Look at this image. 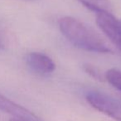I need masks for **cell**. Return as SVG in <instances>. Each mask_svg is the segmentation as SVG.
<instances>
[{"mask_svg": "<svg viewBox=\"0 0 121 121\" xmlns=\"http://www.w3.org/2000/svg\"><path fill=\"white\" fill-rule=\"evenodd\" d=\"M105 79L113 87L121 92V71L116 68H111L105 73Z\"/></svg>", "mask_w": 121, "mask_h": 121, "instance_id": "52a82bcc", "label": "cell"}, {"mask_svg": "<svg viewBox=\"0 0 121 121\" xmlns=\"http://www.w3.org/2000/svg\"><path fill=\"white\" fill-rule=\"evenodd\" d=\"M0 110L13 116L14 119H20L22 121H43L41 118L31 112L30 110L8 99L1 94H0Z\"/></svg>", "mask_w": 121, "mask_h": 121, "instance_id": "5b68a950", "label": "cell"}, {"mask_svg": "<svg viewBox=\"0 0 121 121\" xmlns=\"http://www.w3.org/2000/svg\"><path fill=\"white\" fill-rule=\"evenodd\" d=\"M2 47V40H1V37H0V47Z\"/></svg>", "mask_w": 121, "mask_h": 121, "instance_id": "9c48e42d", "label": "cell"}, {"mask_svg": "<svg viewBox=\"0 0 121 121\" xmlns=\"http://www.w3.org/2000/svg\"><path fill=\"white\" fill-rule=\"evenodd\" d=\"M86 99L98 111L115 120L121 121V99L99 91H89Z\"/></svg>", "mask_w": 121, "mask_h": 121, "instance_id": "7a4b0ae2", "label": "cell"}, {"mask_svg": "<svg viewBox=\"0 0 121 121\" xmlns=\"http://www.w3.org/2000/svg\"><path fill=\"white\" fill-rule=\"evenodd\" d=\"M82 5H84L88 9L99 13H110L111 5L109 0H78Z\"/></svg>", "mask_w": 121, "mask_h": 121, "instance_id": "8992f818", "label": "cell"}, {"mask_svg": "<svg viewBox=\"0 0 121 121\" xmlns=\"http://www.w3.org/2000/svg\"><path fill=\"white\" fill-rule=\"evenodd\" d=\"M96 23L108 39L121 52V20L110 13L96 14Z\"/></svg>", "mask_w": 121, "mask_h": 121, "instance_id": "3957f363", "label": "cell"}, {"mask_svg": "<svg viewBox=\"0 0 121 121\" xmlns=\"http://www.w3.org/2000/svg\"><path fill=\"white\" fill-rule=\"evenodd\" d=\"M26 63L29 69L40 76H47L55 71L54 61L45 54L31 52L26 56Z\"/></svg>", "mask_w": 121, "mask_h": 121, "instance_id": "277c9868", "label": "cell"}, {"mask_svg": "<svg viewBox=\"0 0 121 121\" xmlns=\"http://www.w3.org/2000/svg\"><path fill=\"white\" fill-rule=\"evenodd\" d=\"M58 27L62 35L72 45L81 50L97 53H112L106 42L92 28L72 17L59 19Z\"/></svg>", "mask_w": 121, "mask_h": 121, "instance_id": "6da1fadb", "label": "cell"}, {"mask_svg": "<svg viewBox=\"0 0 121 121\" xmlns=\"http://www.w3.org/2000/svg\"><path fill=\"white\" fill-rule=\"evenodd\" d=\"M84 69L88 74H90L92 77H94L95 79H96V80L101 79V76H100V74H99V71H98L95 66H91V65H89V64L85 65Z\"/></svg>", "mask_w": 121, "mask_h": 121, "instance_id": "ba28073f", "label": "cell"}]
</instances>
